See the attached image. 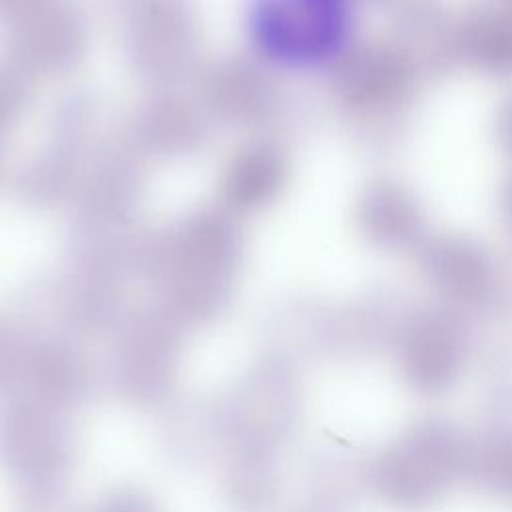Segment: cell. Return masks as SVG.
<instances>
[{
	"label": "cell",
	"mask_w": 512,
	"mask_h": 512,
	"mask_svg": "<svg viewBox=\"0 0 512 512\" xmlns=\"http://www.w3.org/2000/svg\"><path fill=\"white\" fill-rule=\"evenodd\" d=\"M256 42L268 58L296 68L334 58L352 28L350 0H256Z\"/></svg>",
	"instance_id": "cell-1"
}]
</instances>
